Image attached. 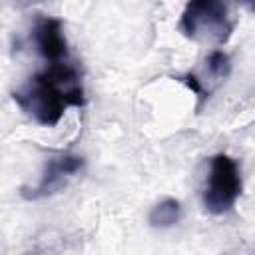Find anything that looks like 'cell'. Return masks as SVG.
Wrapping results in <instances>:
<instances>
[{"label": "cell", "mask_w": 255, "mask_h": 255, "mask_svg": "<svg viewBox=\"0 0 255 255\" xmlns=\"http://www.w3.org/2000/svg\"><path fill=\"white\" fill-rule=\"evenodd\" d=\"M183 84L189 88V90H193V94L203 102L205 98H207V94L203 92V88H201V84H199V80H197V76H193V74H187L185 78H183Z\"/></svg>", "instance_id": "ba28073f"}, {"label": "cell", "mask_w": 255, "mask_h": 255, "mask_svg": "<svg viewBox=\"0 0 255 255\" xmlns=\"http://www.w3.org/2000/svg\"><path fill=\"white\" fill-rule=\"evenodd\" d=\"M243 189L241 169L227 153H215L209 159V171L203 185V207L213 215H223L233 209Z\"/></svg>", "instance_id": "3957f363"}, {"label": "cell", "mask_w": 255, "mask_h": 255, "mask_svg": "<svg viewBox=\"0 0 255 255\" xmlns=\"http://www.w3.org/2000/svg\"><path fill=\"white\" fill-rule=\"evenodd\" d=\"M12 98L26 116L46 128L56 126L68 108H82L86 104L80 74L68 62L50 64L16 90Z\"/></svg>", "instance_id": "6da1fadb"}, {"label": "cell", "mask_w": 255, "mask_h": 255, "mask_svg": "<svg viewBox=\"0 0 255 255\" xmlns=\"http://www.w3.org/2000/svg\"><path fill=\"white\" fill-rule=\"evenodd\" d=\"M205 64H207V74L213 80H225L231 72V60L223 50H213L207 56Z\"/></svg>", "instance_id": "52a82bcc"}, {"label": "cell", "mask_w": 255, "mask_h": 255, "mask_svg": "<svg viewBox=\"0 0 255 255\" xmlns=\"http://www.w3.org/2000/svg\"><path fill=\"white\" fill-rule=\"evenodd\" d=\"M179 32L187 40L221 46L231 38L233 22L223 0H187L179 18Z\"/></svg>", "instance_id": "7a4b0ae2"}, {"label": "cell", "mask_w": 255, "mask_h": 255, "mask_svg": "<svg viewBox=\"0 0 255 255\" xmlns=\"http://www.w3.org/2000/svg\"><path fill=\"white\" fill-rule=\"evenodd\" d=\"M239 2H241V4H245V6L249 8V10L253 8V0H239Z\"/></svg>", "instance_id": "9c48e42d"}, {"label": "cell", "mask_w": 255, "mask_h": 255, "mask_svg": "<svg viewBox=\"0 0 255 255\" xmlns=\"http://www.w3.org/2000/svg\"><path fill=\"white\" fill-rule=\"evenodd\" d=\"M181 215H183V207H181L179 199L165 197V199H161L159 203H155L151 207V211L147 215V221L155 229H167V227L177 225Z\"/></svg>", "instance_id": "8992f818"}, {"label": "cell", "mask_w": 255, "mask_h": 255, "mask_svg": "<svg viewBox=\"0 0 255 255\" xmlns=\"http://www.w3.org/2000/svg\"><path fill=\"white\" fill-rule=\"evenodd\" d=\"M34 44L44 60L50 64L54 62H66L68 60V40L64 36L62 20L42 16L34 24Z\"/></svg>", "instance_id": "5b68a950"}, {"label": "cell", "mask_w": 255, "mask_h": 255, "mask_svg": "<svg viewBox=\"0 0 255 255\" xmlns=\"http://www.w3.org/2000/svg\"><path fill=\"white\" fill-rule=\"evenodd\" d=\"M82 167H84V157H80V155H74V153L56 155L46 163L40 181L30 189H22V197H26V199H42V197L54 195L62 187H66V183L76 173H80Z\"/></svg>", "instance_id": "277c9868"}]
</instances>
